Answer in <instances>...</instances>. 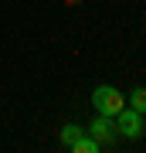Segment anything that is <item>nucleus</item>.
Instances as JSON below:
<instances>
[{
    "instance_id": "obj_1",
    "label": "nucleus",
    "mask_w": 146,
    "mask_h": 153,
    "mask_svg": "<svg viewBox=\"0 0 146 153\" xmlns=\"http://www.w3.org/2000/svg\"><path fill=\"white\" fill-rule=\"evenodd\" d=\"M92 105H95L99 116H109V119H112L119 109H126V95L116 85H95L92 88Z\"/></svg>"
},
{
    "instance_id": "obj_2",
    "label": "nucleus",
    "mask_w": 146,
    "mask_h": 153,
    "mask_svg": "<svg viewBox=\"0 0 146 153\" xmlns=\"http://www.w3.org/2000/svg\"><path fill=\"white\" fill-rule=\"evenodd\" d=\"M112 123H116V133L119 136H126V140H139L143 133H146V123H143V112H136V109H119L112 116Z\"/></svg>"
},
{
    "instance_id": "obj_3",
    "label": "nucleus",
    "mask_w": 146,
    "mask_h": 153,
    "mask_svg": "<svg viewBox=\"0 0 146 153\" xmlns=\"http://www.w3.org/2000/svg\"><path fill=\"white\" fill-rule=\"evenodd\" d=\"M85 133H88V136L99 143V146H105V143L112 146V143L119 140V133H116V123L109 119V116H99V112H95V119L85 126Z\"/></svg>"
},
{
    "instance_id": "obj_4",
    "label": "nucleus",
    "mask_w": 146,
    "mask_h": 153,
    "mask_svg": "<svg viewBox=\"0 0 146 153\" xmlns=\"http://www.w3.org/2000/svg\"><path fill=\"white\" fill-rule=\"evenodd\" d=\"M126 105L136 109V112H146V85H136L133 92L126 95Z\"/></svg>"
},
{
    "instance_id": "obj_5",
    "label": "nucleus",
    "mask_w": 146,
    "mask_h": 153,
    "mask_svg": "<svg viewBox=\"0 0 146 153\" xmlns=\"http://www.w3.org/2000/svg\"><path fill=\"white\" fill-rule=\"evenodd\" d=\"M68 150H71V153H99V150H102V146H99V143H95L92 136H88V133H82V136H78L75 143H71Z\"/></svg>"
},
{
    "instance_id": "obj_6",
    "label": "nucleus",
    "mask_w": 146,
    "mask_h": 153,
    "mask_svg": "<svg viewBox=\"0 0 146 153\" xmlns=\"http://www.w3.org/2000/svg\"><path fill=\"white\" fill-rule=\"evenodd\" d=\"M82 133H85V126H78V123H65L61 126V143H65V146H71V143H75Z\"/></svg>"
},
{
    "instance_id": "obj_7",
    "label": "nucleus",
    "mask_w": 146,
    "mask_h": 153,
    "mask_svg": "<svg viewBox=\"0 0 146 153\" xmlns=\"http://www.w3.org/2000/svg\"><path fill=\"white\" fill-rule=\"evenodd\" d=\"M68 4H78V0H68Z\"/></svg>"
}]
</instances>
